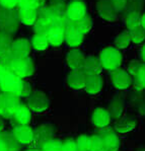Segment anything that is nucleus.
<instances>
[{"instance_id": "obj_1", "label": "nucleus", "mask_w": 145, "mask_h": 151, "mask_svg": "<svg viewBox=\"0 0 145 151\" xmlns=\"http://www.w3.org/2000/svg\"><path fill=\"white\" fill-rule=\"evenodd\" d=\"M23 80L11 71L1 70L0 72V90L2 93L19 97Z\"/></svg>"}, {"instance_id": "obj_2", "label": "nucleus", "mask_w": 145, "mask_h": 151, "mask_svg": "<svg viewBox=\"0 0 145 151\" xmlns=\"http://www.w3.org/2000/svg\"><path fill=\"white\" fill-rule=\"evenodd\" d=\"M19 24L18 11L0 6V32L11 36L18 29Z\"/></svg>"}, {"instance_id": "obj_3", "label": "nucleus", "mask_w": 145, "mask_h": 151, "mask_svg": "<svg viewBox=\"0 0 145 151\" xmlns=\"http://www.w3.org/2000/svg\"><path fill=\"white\" fill-rule=\"evenodd\" d=\"M99 58L102 65V68L110 71H114L120 68L123 63L122 53L115 47H107L102 49Z\"/></svg>"}, {"instance_id": "obj_4", "label": "nucleus", "mask_w": 145, "mask_h": 151, "mask_svg": "<svg viewBox=\"0 0 145 151\" xmlns=\"http://www.w3.org/2000/svg\"><path fill=\"white\" fill-rule=\"evenodd\" d=\"M10 71L19 78H22V79L25 77H30L35 72L34 62L29 57L22 58V59L14 58L12 60V62H11Z\"/></svg>"}, {"instance_id": "obj_5", "label": "nucleus", "mask_w": 145, "mask_h": 151, "mask_svg": "<svg viewBox=\"0 0 145 151\" xmlns=\"http://www.w3.org/2000/svg\"><path fill=\"white\" fill-rule=\"evenodd\" d=\"M19 97L10 94H0V116L3 119H9L13 117L15 111L19 106Z\"/></svg>"}, {"instance_id": "obj_6", "label": "nucleus", "mask_w": 145, "mask_h": 151, "mask_svg": "<svg viewBox=\"0 0 145 151\" xmlns=\"http://www.w3.org/2000/svg\"><path fill=\"white\" fill-rule=\"evenodd\" d=\"M55 129L51 124H43L34 130V139L32 142L36 148H42L44 145L54 139Z\"/></svg>"}, {"instance_id": "obj_7", "label": "nucleus", "mask_w": 145, "mask_h": 151, "mask_svg": "<svg viewBox=\"0 0 145 151\" xmlns=\"http://www.w3.org/2000/svg\"><path fill=\"white\" fill-rule=\"evenodd\" d=\"M27 106L31 111H34L36 113H42L50 106V99L44 91L35 90L29 96Z\"/></svg>"}, {"instance_id": "obj_8", "label": "nucleus", "mask_w": 145, "mask_h": 151, "mask_svg": "<svg viewBox=\"0 0 145 151\" xmlns=\"http://www.w3.org/2000/svg\"><path fill=\"white\" fill-rule=\"evenodd\" d=\"M99 135L102 138L106 151H118L120 147V139L113 128L106 127L100 129Z\"/></svg>"}, {"instance_id": "obj_9", "label": "nucleus", "mask_w": 145, "mask_h": 151, "mask_svg": "<svg viewBox=\"0 0 145 151\" xmlns=\"http://www.w3.org/2000/svg\"><path fill=\"white\" fill-rule=\"evenodd\" d=\"M111 80L114 86L119 90L127 89L133 83V77L127 70H124L122 68L111 71Z\"/></svg>"}, {"instance_id": "obj_10", "label": "nucleus", "mask_w": 145, "mask_h": 151, "mask_svg": "<svg viewBox=\"0 0 145 151\" xmlns=\"http://www.w3.org/2000/svg\"><path fill=\"white\" fill-rule=\"evenodd\" d=\"M97 10L100 17L107 22H115L119 19L118 12L110 0H99L97 2Z\"/></svg>"}, {"instance_id": "obj_11", "label": "nucleus", "mask_w": 145, "mask_h": 151, "mask_svg": "<svg viewBox=\"0 0 145 151\" xmlns=\"http://www.w3.org/2000/svg\"><path fill=\"white\" fill-rule=\"evenodd\" d=\"M84 40V35L78 29L75 24H70L65 29V35H64V42L69 47L76 48L82 44Z\"/></svg>"}, {"instance_id": "obj_12", "label": "nucleus", "mask_w": 145, "mask_h": 151, "mask_svg": "<svg viewBox=\"0 0 145 151\" xmlns=\"http://www.w3.org/2000/svg\"><path fill=\"white\" fill-rule=\"evenodd\" d=\"M86 15V5L81 0H74L67 6L66 17L71 22H76Z\"/></svg>"}, {"instance_id": "obj_13", "label": "nucleus", "mask_w": 145, "mask_h": 151, "mask_svg": "<svg viewBox=\"0 0 145 151\" xmlns=\"http://www.w3.org/2000/svg\"><path fill=\"white\" fill-rule=\"evenodd\" d=\"M12 134L20 145L32 144L34 139V130L29 125H18L12 130Z\"/></svg>"}, {"instance_id": "obj_14", "label": "nucleus", "mask_w": 145, "mask_h": 151, "mask_svg": "<svg viewBox=\"0 0 145 151\" xmlns=\"http://www.w3.org/2000/svg\"><path fill=\"white\" fill-rule=\"evenodd\" d=\"M10 52L14 58H18V59L27 58L31 53V44L27 39H17L15 41H12Z\"/></svg>"}, {"instance_id": "obj_15", "label": "nucleus", "mask_w": 145, "mask_h": 151, "mask_svg": "<svg viewBox=\"0 0 145 151\" xmlns=\"http://www.w3.org/2000/svg\"><path fill=\"white\" fill-rule=\"evenodd\" d=\"M85 56L78 49H72L66 55L67 65L71 70H83Z\"/></svg>"}, {"instance_id": "obj_16", "label": "nucleus", "mask_w": 145, "mask_h": 151, "mask_svg": "<svg viewBox=\"0 0 145 151\" xmlns=\"http://www.w3.org/2000/svg\"><path fill=\"white\" fill-rule=\"evenodd\" d=\"M137 127V120L136 118H134L133 116L130 115H125L122 116L120 119H118L115 123L114 130L116 131V133H128L131 132Z\"/></svg>"}, {"instance_id": "obj_17", "label": "nucleus", "mask_w": 145, "mask_h": 151, "mask_svg": "<svg viewBox=\"0 0 145 151\" xmlns=\"http://www.w3.org/2000/svg\"><path fill=\"white\" fill-rule=\"evenodd\" d=\"M104 79L100 74H86V81L84 89L89 94H97L102 91Z\"/></svg>"}, {"instance_id": "obj_18", "label": "nucleus", "mask_w": 145, "mask_h": 151, "mask_svg": "<svg viewBox=\"0 0 145 151\" xmlns=\"http://www.w3.org/2000/svg\"><path fill=\"white\" fill-rule=\"evenodd\" d=\"M111 116L107 109L104 108H97L93 111L92 115V122L97 128L99 129H104L109 126L111 122Z\"/></svg>"}, {"instance_id": "obj_19", "label": "nucleus", "mask_w": 145, "mask_h": 151, "mask_svg": "<svg viewBox=\"0 0 145 151\" xmlns=\"http://www.w3.org/2000/svg\"><path fill=\"white\" fill-rule=\"evenodd\" d=\"M86 73L83 70H71L67 76V83L72 89H82L85 86Z\"/></svg>"}, {"instance_id": "obj_20", "label": "nucleus", "mask_w": 145, "mask_h": 151, "mask_svg": "<svg viewBox=\"0 0 145 151\" xmlns=\"http://www.w3.org/2000/svg\"><path fill=\"white\" fill-rule=\"evenodd\" d=\"M64 35H65V29L62 25L55 24L49 29L47 32V39L50 45L54 47H59L64 42Z\"/></svg>"}, {"instance_id": "obj_21", "label": "nucleus", "mask_w": 145, "mask_h": 151, "mask_svg": "<svg viewBox=\"0 0 145 151\" xmlns=\"http://www.w3.org/2000/svg\"><path fill=\"white\" fill-rule=\"evenodd\" d=\"M102 65L100 63L99 57L95 56H88L85 58L83 71L86 74H100L102 71Z\"/></svg>"}, {"instance_id": "obj_22", "label": "nucleus", "mask_w": 145, "mask_h": 151, "mask_svg": "<svg viewBox=\"0 0 145 151\" xmlns=\"http://www.w3.org/2000/svg\"><path fill=\"white\" fill-rule=\"evenodd\" d=\"M20 22L25 25H34L38 20V11L37 9L29 7H20L18 10Z\"/></svg>"}, {"instance_id": "obj_23", "label": "nucleus", "mask_w": 145, "mask_h": 151, "mask_svg": "<svg viewBox=\"0 0 145 151\" xmlns=\"http://www.w3.org/2000/svg\"><path fill=\"white\" fill-rule=\"evenodd\" d=\"M124 109H125V103H124V99L120 96H116L113 99V101H111L107 109L110 116L113 119H120L123 115Z\"/></svg>"}, {"instance_id": "obj_24", "label": "nucleus", "mask_w": 145, "mask_h": 151, "mask_svg": "<svg viewBox=\"0 0 145 151\" xmlns=\"http://www.w3.org/2000/svg\"><path fill=\"white\" fill-rule=\"evenodd\" d=\"M15 122L18 125H29L32 120V113L31 110L27 108V106L20 104L17 110L15 111L14 115H13Z\"/></svg>"}, {"instance_id": "obj_25", "label": "nucleus", "mask_w": 145, "mask_h": 151, "mask_svg": "<svg viewBox=\"0 0 145 151\" xmlns=\"http://www.w3.org/2000/svg\"><path fill=\"white\" fill-rule=\"evenodd\" d=\"M0 138L3 141L7 151H18L20 149V144L17 142L15 137L13 136L12 132H11V133L1 132V133H0Z\"/></svg>"}, {"instance_id": "obj_26", "label": "nucleus", "mask_w": 145, "mask_h": 151, "mask_svg": "<svg viewBox=\"0 0 145 151\" xmlns=\"http://www.w3.org/2000/svg\"><path fill=\"white\" fill-rule=\"evenodd\" d=\"M49 42L46 35L36 34L32 39V46L37 51H45L49 47Z\"/></svg>"}, {"instance_id": "obj_27", "label": "nucleus", "mask_w": 145, "mask_h": 151, "mask_svg": "<svg viewBox=\"0 0 145 151\" xmlns=\"http://www.w3.org/2000/svg\"><path fill=\"white\" fill-rule=\"evenodd\" d=\"M131 44V38L129 35V31H123L118 35L115 39V46L118 50H123L129 47Z\"/></svg>"}, {"instance_id": "obj_28", "label": "nucleus", "mask_w": 145, "mask_h": 151, "mask_svg": "<svg viewBox=\"0 0 145 151\" xmlns=\"http://www.w3.org/2000/svg\"><path fill=\"white\" fill-rule=\"evenodd\" d=\"M126 27H128V31L132 29H135L137 27L141 25V15L138 11H131L127 14L125 18Z\"/></svg>"}, {"instance_id": "obj_29", "label": "nucleus", "mask_w": 145, "mask_h": 151, "mask_svg": "<svg viewBox=\"0 0 145 151\" xmlns=\"http://www.w3.org/2000/svg\"><path fill=\"white\" fill-rule=\"evenodd\" d=\"M53 25H55V24H53L49 18H46V17L41 18V19L37 20L36 24H34L35 32H36V34H39V35H47V32H49V29H50Z\"/></svg>"}, {"instance_id": "obj_30", "label": "nucleus", "mask_w": 145, "mask_h": 151, "mask_svg": "<svg viewBox=\"0 0 145 151\" xmlns=\"http://www.w3.org/2000/svg\"><path fill=\"white\" fill-rule=\"evenodd\" d=\"M11 44H12L11 37L7 34L0 32V57L10 52Z\"/></svg>"}, {"instance_id": "obj_31", "label": "nucleus", "mask_w": 145, "mask_h": 151, "mask_svg": "<svg viewBox=\"0 0 145 151\" xmlns=\"http://www.w3.org/2000/svg\"><path fill=\"white\" fill-rule=\"evenodd\" d=\"M129 35L131 38V42L134 44H141L145 41V31L142 27H137L129 31Z\"/></svg>"}, {"instance_id": "obj_32", "label": "nucleus", "mask_w": 145, "mask_h": 151, "mask_svg": "<svg viewBox=\"0 0 145 151\" xmlns=\"http://www.w3.org/2000/svg\"><path fill=\"white\" fill-rule=\"evenodd\" d=\"M74 24H75L76 27H78V29L82 32L83 35H86L87 32H89L92 27V20L87 14L85 16H83V17L81 18V19H79L78 22H74Z\"/></svg>"}, {"instance_id": "obj_33", "label": "nucleus", "mask_w": 145, "mask_h": 151, "mask_svg": "<svg viewBox=\"0 0 145 151\" xmlns=\"http://www.w3.org/2000/svg\"><path fill=\"white\" fill-rule=\"evenodd\" d=\"M88 151H106L102 138L99 134L92 135L89 137V143H88Z\"/></svg>"}, {"instance_id": "obj_34", "label": "nucleus", "mask_w": 145, "mask_h": 151, "mask_svg": "<svg viewBox=\"0 0 145 151\" xmlns=\"http://www.w3.org/2000/svg\"><path fill=\"white\" fill-rule=\"evenodd\" d=\"M42 151H64L63 150V143L61 140L52 139L49 142H47L42 147Z\"/></svg>"}, {"instance_id": "obj_35", "label": "nucleus", "mask_w": 145, "mask_h": 151, "mask_svg": "<svg viewBox=\"0 0 145 151\" xmlns=\"http://www.w3.org/2000/svg\"><path fill=\"white\" fill-rule=\"evenodd\" d=\"M133 77H134L135 84L138 87L145 89V64H141V66L139 67L138 71Z\"/></svg>"}, {"instance_id": "obj_36", "label": "nucleus", "mask_w": 145, "mask_h": 151, "mask_svg": "<svg viewBox=\"0 0 145 151\" xmlns=\"http://www.w3.org/2000/svg\"><path fill=\"white\" fill-rule=\"evenodd\" d=\"M76 146L78 151H88V143H89V136L80 135L76 139Z\"/></svg>"}, {"instance_id": "obj_37", "label": "nucleus", "mask_w": 145, "mask_h": 151, "mask_svg": "<svg viewBox=\"0 0 145 151\" xmlns=\"http://www.w3.org/2000/svg\"><path fill=\"white\" fill-rule=\"evenodd\" d=\"M44 0H19L20 7H29L37 9L43 4Z\"/></svg>"}, {"instance_id": "obj_38", "label": "nucleus", "mask_w": 145, "mask_h": 151, "mask_svg": "<svg viewBox=\"0 0 145 151\" xmlns=\"http://www.w3.org/2000/svg\"><path fill=\"white\" fill-rule=\"evenodd\" d=\"M63 143V150L64 151H78L76 146V141L74 139H66L62 141Z\"/></svg>"}, {"instance_id": "obj_39", "label": "nucleus", "mask_w": 145, "mask_h": 151, "mask_svg": "<svg viewBox=\"0 0 145 151\" xmlns=\"http://www.w3.org/2000/svg\"><path fill=\"white\" fill-rule=\"evenodd\" d=\"M141 62H139V61H137V60H134V61H131L129 65H128V69H127V71H128V73L130 74L131 76H134L135 74H136V72L138 71V69H139V67L141 66Z\"/></svg>"}, {"instance_id": "obj_40", "label": "nucleus", "mask_w": 145, "mask_h": 151, "mask_svg": "<svg viewBox=\"0 0 145 151\" xmlns=\"http://www.w3.org/2000/svg\"><path fill=\"white\" fill-rule=\"evenodd\" d=\"M19 5V0H0V6L8 9H14Z\"/></svg>"}, {"instance_id": "obj_41", "label": "nucleus", "mask_w": 145, "mask_h": 151, "mask_svg": "<svg viewBox=\"0 0 145 151\" xmlns=\"http://www.w3.org/2000/svg\"><path fill=\"white\" fill-rule=\"evenodd\" d=\"M111 3L113 4L114 8L117 10V12H121L124 10V8L126 7L128 3V0H110Z\"/></svg>"}, {"instance_id": "obj_42", "label": "nucleus", "mask_w": 145, "mask_h": 151, "mask_svg": "<svg viewBox=\"0 0 145 151\" xmlns=\"http://www.w3.org/2000/svg\"><path fill=\"white\" fill-rule=\"evenodd\" d=\"M32 87L31 84L27 81H23V84H22V91H20L19 97H29L32 94Z\"/></svg>"}, {"instance_id": "obj_43", "label": "nucleus", "mask_w": 145, "mask_h": 151, "mask_svg": "<svg viewBox=\"0 0 145 151\" xmlns=\"http://www.w3.org/2000/svg\"><path fill=\"white\" fill-rule=\"evenodd\" d=\"M138 111H139L140 115L145 116V99L141 101V103H140L139 108H138Z\"/></svg>"}, {"instance_id": "obj_44", "label": "nucleus", "mask_w": 145, "mask_h": 151, "mask_svg": "<svg viewBox=\"0 0 145 151\" xmlns=\"http://www.w3.org/2000/svg\"><path fill=\"white\" fill-rule=\"evenodd\" d=\"M3 129H4V119L0 116V133L3 132Z\"/></svg>"}, {"instance_id": "obj_45", "label": "nucleus", "mask_w": 145, "mask_h": 151, "mask_svg": "<svg viewBox=\"0 0 145 151\" xmlns=\"http://www.w3.org/2000/svg\"><path fill=\"white\" fill-rule=\"evenodd\" d=\"M0 151H7V149H6L5 145H4L3 141H2V139L0 138Z\"/></svg>"}, {"instance_id": "obj_46", "label": "nucleus", "mask_w": 145, "mask_h": 151, "mask_svg": "<svg viewBox=\"0 0 145 151\" xmlns=\"http://www.w3.org/2000/svg\"><path fill=\"white\" fill-rule=\"evenodd\" d=\"M141 27L145 31V13L143 15H141Z\"/></svg>"}, {"instance_id": "obj_47", "label": "nucleus", "mask_w": 145, "mask_h": 151, "mask_svg": "<svg viewBox=\"0 0 145 151\" xmlns=\"http://www.w3.org/2000/svg\"><path fill=\"white\" fill-rule=\"evenodd\" d=\"M141 57H142V60L145 62V45L143 46L142 48V51H141Z\"/></svg>"}, {"instance_id": "obj_48", "label": "nucleus", "mask_w": 145, "mask_h": 151, "mask_svg": "<svg viewBox=\"0 0 145 151\" xmlns=\"http://www.w3.org/2000/svg\"><path fill=\"white\" fill-rule=\"evenodd\" d=\"M25 151H42V150L41 149H38V148H32V149L25 150Z\"/></svg>"}, {"instance_id": "obj_49", "label": "nucleus", "mask_w": 145, "mask_h": 151, "mask_svg": "<svg viewBox=\"0 0 145 151\" xmlns=\"http://www.w3.org/2000/svg\"><path fill=\"white\" fill-rule=\"evenodd\" d=\"M0 72H1V66H0Z\"/></svg>"}, {"instance_id": "obj_50", "label": "nucleus", "mask_w": 145, "mask_h": 151, "mask_svg": "<svg viewBox=\"0 0 145 151\" xmlns=\"http://www.w3.org/2000/svg\"><path fill=\"white\" fill-rule=\"evenodd\" d=\"M0 94H1V90H0Z\"/></svg>"}]
</instances>
